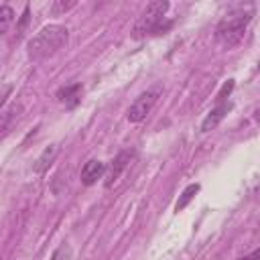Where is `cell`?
I'll use <instances>...</instances> for the list:
<instances>
[{
	"instance_id": "cell-8",
	"label": "cell",
	"mask_w": 260,
	"mask_h": 260,
	"mask_svg": "<svg viewBox=\"0 0 260 260\" xmlns=\"http://www.w3.org/2000/svg\"><path fill=\"white\" fill-rule=\"evenodd\" d=\"M228 110H230V104H225V102H223V104H217V106L205 116V120L201 122V130H203V132L213 130V128L223 120V116L228 114Z\"/></svg>"
},
{
	"instance_id": "cell-10",
	"label": "cell",
	"mask_w": 260,
	"mask_h": 260,
	"mask_svg": "<svg viewBox=\"0 0 260 260\" xmlns=\"http://www.w3.org/2000/svg\"><path fill=\"white\" fill-rule=\"evenodd\" d=\"M197 191H199V185H197V183H191V185H187V187H185V191L181 193L179 201L175 203V209H177V211H183V209H185V207L191 203V199L197 195Z\"/></svg>"
},
{
	"instance_id": "cell-4",
	"label": "cell",
	"mask_w": 260,
	"mask_h": 260,
	"mask_svg": "<svg viewBox=\"0 0 260 260\" xmlns=\"http://www.w3.org/2000/svg\"><path fill=\"white\" fill-rule=\"evenodd\" d=\"M158 95H160V87H158V85H154V87L142 91V93L132 102V106L128 108V114H126L128 120H130V122H142V120L150 114V110H152V106L156 104Z\"/></svg>"
},
{
	"instance_id": "cell-14",
	"label": "cell",
	"mask_w": 260,
	"mask_h": 260,
	"mask_svg": "<svg viewBox=\"0 0 260 260\" xmlns=\"http://www.w3.org/2000/svg\"><path fill=\"white\" fill-rule=\"evenodd\" d=\"M26 22H28V6L24 8V12H22V18H20V22H18V37L22 35V30H24V26H26Z\"/></svg>"
},
{
	"instance_id": "cell-1",
	"label": "cell",
	"mask_w": 260,
	"mask_h": 260,
	"mask_svg": "<svg viewBox=\"0 0 260 260\" xmlns=\"http://www.w3.org/2000/svg\"><path fill=\"white\" fill-rule=\"evenodd\" d=\"M67 28L61 24H49L41 28L30 41H28V59L32 61H43L51 55H55L65 43H67Z\"/></svg>"
},
{
	"instance_id": "cell-16",
	"label": "cell",
	"mask_w": 260,
	"mask_h": 260,
	"mask_svg": "<svg viewBox=\"0 0 260 260\" xmlns=\"http://www.w3.org/2000/svg\"><path fill=\"white\" fill-rule=\"evenodd\" d=\"M254 120L260 122V108H256V112H254Z\"/></svg>"
},
{
	"instance_id": "cell-5",
	"label": "cell",
	"mask_w": 260,
	"mask_h": 260,
	"mask_svg": "<svg viewBox=\"0 0 260 260\" xmlns=\"http://www.w3.org/2000/svg\"><path fill=\"white\" fill-rule=\"evenodd\" d=\"M130 160H132V150H122V152H118L116 156H114V160L108 165V169H106V175H104V185L106 187H112L118 179H120V175L124 173V169L130 165Z\"/></svg>"
},
{
	"instance_id": "cell-2",
	"label": "cell",
	"mask_w": 260,
	"mask_h": 260,
	"mask_svg": "<svg viewBox=\"0 0 260 260\" xmlns=\"http://www.w3.org/2000/svg\"><path fill=\"white\" fill-rule=\"evenodd\" d=\"M250 20H252V6H246V8L240 6V8L232 10L230 14H225L221 18V22L217 24V30H215L217 43L223 47L238 45L244 39Z\"/></svg>"
},
{
	"instance_id": "cell-3",
	"label": "cell",
	"mask_w": 260,
	"mask_h": 260,
	"mask_svg": "<svg viewBox=\"0 0 260 260\" xmlns=\"http://www.w3.org/2000/svg\"><path fill=\"white\" fill-rule=\"evenodd\" d=\"M167 10H169V2H150V4H146V10L142 12V16L138 18V22L134 26L136 37L160 35L162 30H167L171 26V24H162Z\"/></svg>"
},
{
	"instance_id": "cell-6",
	"label": "cell",
	"mask_w": 260,
	"mask_h": 260,
	"mask_svg": "<svg viewBox=\"0 0 260 260\" xmlns=\"http://www.w3.org/2000/svg\"><path fill=\"white\" fill-rule=\"evenodd\" d=\"M106 169H108V167H106L102 160H95V158L87 160V162L83 165V169H81V183H83L85 187L98 183V179H102V177L106 175Z\"/></svg>"
},
{
	"instance_id": "cell-11",
	"label": "cell",
	"mask_w": 260,
	"mask_h": 260,
	"mask_svg": "<svg viewBox=\"0 0 260 260\" xmlns=\"http://www.w3.org/2000/svg\"><path fill=\"white\" fill-rule=\"evenodd\" d=\"M14 20V10L10 6H0V32H6L10 22Z\"/></svg>"
},
{
	"instance_id": "cell-7",
	"label": "cell",
	"mask_w": 260,
	"mask_h": 260,
	"mask_svg": "<svg viewBox=\"0 0 260 260\" xmlns=\"http://www.w3.org/2000/svg\"><path fill=\"white\" fill-rule=\"evenodd\" d=\"M81 91H83L81 83H71V85H65L57 91V100L61 104H65L67 108H75L81 100Z\"/></svg>"
},
{
	"instance_id": "cell-9",
	"label": "cell",
	"mask_w": 260,
	"mask_h": 260,
	"mask_svg": "<svg viewBox=\"0 0 260 260\" xmlns=\"http://www.w3.org/2000/svg\"><path fill=\"white\" fill-rule=\"evenodd\" d=\"M57 144H51V146H47L45 150H43V154L37 158V162H35V173H45L49 167H51V162L55 160V156H57Z\"/></svg>"
},
{
	"instance_id": "cell-15",
	"label": "cell",
	"mask_w": 260,
	"mask_h": 260,
	"mask_svg": "<svg viewBox=\"0 0 260 260\" xmlns=\"http://www.w3.org/2000/svg\"><path fill=\"white\" fill-rule=\"evenodd\" d=\"M240 260H260V248H256L254 252H250L248 256H244V258H240Z\"/></svg>"
},
{
	"instance_id": "cell-17",
	"label": "cell",
	"mask_w": 260,
	"mask_h": 260,
	"mask_svg": "<svg viewBox=\"0 0 260 260\" xmlns=\"http://www.w3.org/2000/svg\"><path fill=\"white\" fill-rule=\"evenodd\" d=\"M258 69H260V63H258Z\"/></svg>"
},
{
	"instance_id": "cell-12",
	"label": "cell",
	"mask_w": 260,
	"mask_h": 260,
	"mask_svg": "<svg viewBox=\"0 0 260 260\" xmlns=\"http://www.w3.org/2000/svg\"><path fill=\"white\" fill-rule=\"evenodd\" d=\"M73 6H75V2H53L51 10H53V12H65V10L73 8Z\"/></svg>"
},
{
	"instance_id": "cell-13",
	"label": "cell",
	"mask_w": 260,
	"mask_h": 260,
	"mask_svg": "<svg viewBox=\"0 0 260 260\" xmlns=\"http://www.w3.org/2000/svg\"><path fill=\"white\" fill-rule=\"evenodd\" d=\"M232 87H234V81L230 79V81H228V83H225V85L221 87V91L217 93V102H219V104H223V100H225V95H230V91H232Z\"/></svg>"
}]
</instances>
